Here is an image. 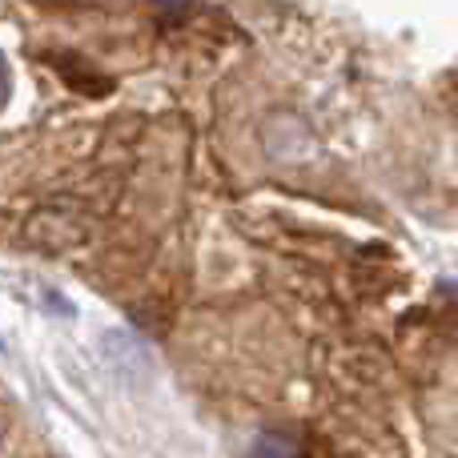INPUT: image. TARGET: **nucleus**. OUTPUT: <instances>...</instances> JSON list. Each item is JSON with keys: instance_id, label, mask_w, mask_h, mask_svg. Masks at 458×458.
I'll return each mask as SVG.
<instances>
[{"instance_id": "obj_2", "label": "nucleus", "mask_w": 458, "mask_h": 458, "mask_svg": "<svg viewBox=\"0 0 458 458\" xmlns=\"http://www.w3.org/2000/svg\"><path fill=\"white\" fill-rule=\"evenodd\" d=\"M101 350H105V366L113 370V378H121L125 386H145L153 374L149 362V346L129 330H105L101 334Z\"/></svg>"}, {"instance_id": "obj_5", "label": "nucleus", "mask_w": 458, "mask_h": 458, "mask_svg": "<svg viewBox=\"0 0 458 458\" xmlns=\"http://www.w3.org/2000/svg\"><path fill=\"white\" fill-rule=\"evenodd\" d=\"M0 438H4V427H0Z\"/></svg>"}, {"instance_id": "obj_4", "label": "nucleus", "mask_w": 458, "mask_h": 458, "mask_svg": "<svg viewBox=\"0 0 458 458\" xmlns=\"http://www.w3.org/2000/svg\"><path fill=\"white\" fill-rule=\"evenodd\" d=\"M0 354H4V342H0Z\"/></svg>"}, {"instance_id": "obj_3", "label": "nucleus", "mask_w": 458, "mask_h": 458, "mask_svg": "<svg viewBox=\"0 0 458 458\" xmlns=\"http://www.w3.org/2000/svg\"><path fill=\"white\" fill-rule=\"evenodd\" d=\"M245 458H301L298 454V443L285 435H258L250 443V451H245Z\"/></svg>"}, {"instance_id": "obj_1", "label": "nucleus", "mask_w": 458, "mask_h": 458, "mask_svg": "<svg viewBox=\"0 0 458 458\" xmlns=\"http://www.w3.org/2000/svg\"><path fill=\"white\" fill-rule=\"evenodd\" d=\"M261 149L277 165H306L318 153V137L310 129V121L298 117V113H274L261 129Z\"/></svg>"}]
</instances>
